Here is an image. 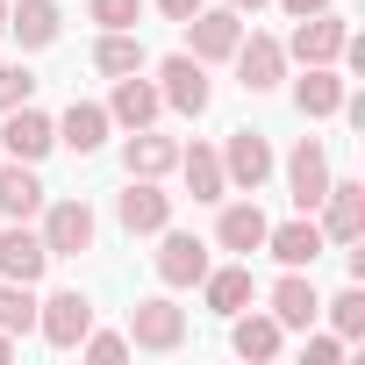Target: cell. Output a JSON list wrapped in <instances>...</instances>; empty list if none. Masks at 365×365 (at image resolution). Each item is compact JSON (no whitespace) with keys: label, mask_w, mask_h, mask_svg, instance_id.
Instances as JSON below:
<instances>
[{"label":"cell","mask_w":365,"mask_h":365,"mask_svg":"<svg viewBox=\"0 0 365 365\" xmlns=\"http://www.w3.org/2000/svg\"><path fill=\"white\" fill-rule=\"evenodd\" d=\"M86 329H93V301H86L79 287H58L51 301H36V336H43L51 351H79Z\"/></svg>","instance_id":"cell-1"},{"label":"cell","mask_w":365,"mask_h":365,"mask_svg":"<svg viewBox=\"0 0 365 365\" xmlns=\"http://www.w3.org/2000/svg\"><path fill=\"white\" fill-rule=\"evenodd\" d=\"M179 29H187V58H201V65H222L244 43V15L237 8H201V15L179 22Z\"/></svg>","instance_id":"cell-2"},{"label":"cell","mask_w":365,"mask_h":365,"mask_svg":"<svg viewBox=\"0 0 365 365\" xmlns=\"http://www.w3.org/2000/svg\"><path fill=\"white\" fill-rule=\"evenodd\" d=\"M158 101H165V108H179V115H201V108L215 101L208 65H201V58H187V51H172V58L158 65Z\"/></svg>","instance_id":"cell-3"},{"label":"cell","mask_w":365,"mask_h":365,"mask_svg":"<svg viewBox=\"0 0 365 365\" xmlns=\"http://www.w3.org/2000/svg\"><path fill=\"white\" fill-rule=\"evenodd\" d=\"M129 344L136 351H179V344H187V308H172L165 294L136 301L129 308Z\"/></svg>","instance_id":"cell-4"},{"label":"cell","mask_w":365,"mask_h":365,"mask_svg":"<svg viewBox=\"0 0 365 365\" xmlns=\"http://www.w3.org/2000/svg\"><path fill=\"white\" fill-rule=\"evenodd\" d=\"M315 208H322V237L329 244H365V187L358 179H329V194Z\"/></svg>","instance_id":"cell-5"},{"label":"cell","mask_w":365,"mask_h":365,"mask_svg":"<svg viewBox=\"0 0 365 365\" xmlns=\"http://www.w3.org/2000/svg\"><path fill=\"white\" fill-rule=\"evenodd\" d=\"M344 43H351V22L322 8V15H301V29H294L287 58H301V65H336V58H344Z\"/></svg>","instance_id":"cell-6"},{"label":"cell","mask_w":365,"mask_h":365,"mask_svg":"<svg viewBox=\"0 0 365 365\" xmlns=\"http://www.w3.org/2000/svg\"><path fill=\"white\" fill-rule=\"evenodd\" d=\"M43 251H51V258L93 251V208H86V201H51V208H43Z\"/></svg>","instance_id":"cell-7"},{"label":"cell","mask_w":365,"mask_h":365,"mask_svg":"<svg viewBox=\"0 0 365 365\" xmlns=\"http://www.w3.org/2000/svg\"><path fill=\"white\" fill-rule=\"evenodd\" d=\"M222 179H230V187H244V194H258L265 179H272V143H265L258 129H230V150H222Z\"/></svg>","instance_id":"cell-8"},{"label":"cell","mask_w":365,"mask_h":365,"mask_svg":"<svg viewBox=\"0 0 365 365\" xmlns=\"http://www.w3.org/2000/svg\"><path fill=\"white\" fill-rule=\"evenodd\" d=\"M51 143H58V122H51V115H36L29 101L8 108V122H0V150H8V158L36 165V158H51Z\"/></svg>","instance_id":"cell-9"},{"label":"cell","mask_w":365,"mask_h":365,"mask_svg":"<svg viewBox=\"0 0 365 365\" xmlns=\"http://www.w3.org/2000/svg\"><path fill=\"white\" fill-rule=\"evenodd\" d=\"M158 279H165V287H201V279H208V244L165 222V244H158Z\"/></svg>","instance_id":"cell-10"},{"label":"cell","mask_w":365,"mask_h":365,"mask_svg":"<svg viewBox=\"0 0 365 365\" xmlns=\"http://www.w3.org/2000/svg\"><path fill=\"white\" fill-rule=\"evenodd\" d=\"M115 215H122L129 237H158V230L172 222V194L158 187V179H129V194L115 201Z\"/></svg>","instance_id":"cell-11"},{"label":"cell","mask_w":365,"mask_h":365,"mask_svg":"<svg viewBox=\"0 0 365 365\" xmlns=\"http://www.w3.org/2000/svg\"><path fill=\"white\" fill-rule=\"evenodd\" d=\"M287 187H294V208H301V215H315V201L329 194V158H322L315 136L294 143V158H287Z\"/></svg>","instance_id":"cell-12"},{"label":"cell","mask_w":365,"mask_h":365,"mask_svg":"<svg viewBox=\"0 0 365 365\" xmlns=\"http://www.w3.org/2000/svg\"><path fill=\"white\" fill-rule=\"evenodd\" d=\"M230 58H237V79H244L251 93H272V86L287 79V43H272V36H244Z\"/></svg>","instance_id":"cell-13"},{"label":"cell","mask_w":365,"mask_h":365,"mask_svg":"<svg viewBox=\"0 0 365 365\" xmlns=\"http://www.w3.org/2000/svg\"><path fill=\"white\" fill-rule=\"evenodd\" d=\"M322 244H329V237H322V222H315V215H294V222L265 230V251H272L279 265H294V272H308V265L322 258Z\"/></svg>","instance_id":"cell-14"},{"label":"cell","mask_w":365,"mask_h":365,"mask_svg":"<svg viewBox=\"0 0 365 365\" xmlns=\"http://www.w3.org/2000/svg\"><path fill=\"white\" fill-rule=\"evenodd\" d=\"M265 230H272V222H265V208H258V201H230V208H222V222H215V244H222V251H237V258H251V251H265Z\"/></svg>","instance_id":"cell-15"},{"label":"cell","mask_w":365,"mask_h":365,"mask_svg":"<svg viewBox=\"0 0 365 365\" xmlns=\"http://www.w3.org/2000/svg\"><path fill=\"white\" fill-rule=\"evenodd\" d=\"M43 265H51V251H43V237L36 230H8V237H0V279H22V287H36L43 279Z\"/></svg>","instance_id":"cell-16"},{"label":"cell","mask_w":365,"mask_h":365,"mask_svg":"<svg viewBox=\"0 0 365 365\" xmlns=\"http://www.w3.org/2000/svg\"><path fill=\"white\" fill-rule=\"evenodd\" d=\"M344 93H351V86L336 79V65H308V72L294 79V108H301L308 122H322V115H336V108H344Z\"/></svg>","instance_id":"cell-17"},{"label":"cell","mask_w":365,"mask_h":365,"mask_svg":"<svg viewBox=\"0 0 365 365\" xmlns=\"http://www.w3.org/2000/svg\"><path fill=\"white\" fill-rule=\"evenodd\" d=\"M158 108H165V101H158V86H150V79H136V72H122V79H115V101H108V122H122V129H150V122H158Z\"/></svg>","instance_id":"cell-18"},{"label":"cell","mask_w":365,"mask_h":365,"mask_svg":"<svg viewBox=\"0 0 365 365\" xmlns=\"http://www.w3.org/2000/svg\"><path fill=\"white\" fill-rule=\"evenodd\" d=\"M122 165H129V179H165V172L179 165V143H172V136H158V129H129Z\"/></svg>","instance_id":"cell-19"},{"label":"cell","mask_w":365,"mask_h":365,"mask_svg":"<svg viewBox=\"0 0 365 365\" xmlns=\"http://www.w3.org/2000/svg\"><path fill=\"white\" fill-rule=\"evenodd\" d=\"M315 315H322V294H315V279H301V272L287 265V279L272 287V322H279V329H308Z\"/></svg>","instance_id":"cell-20"},{"label":"cell","mask_w":365,"mask_h":365,"mask_svg":"<svg viewBox=\"0 0 365 365\" xmlns=\"http://www.w3.org/2000/svg\"><path fill=\"white\" fill-rule=\"evenodd\" d=\"M0 215H15V222H29V215H43V179H36V165H0Z\"/></svg>","instance_id":"cell-21"},{"label":"cell","mask_w":365,"mask_h":365,"mask_svg":"<svg viewBox=\"0 0 365 365\" xmlns=\"http://www.w3.org/2000/svg\"><path fill=\"white\" fill-rule=\"evenodd\" d=\"M58 143L79 150V158H93V150L108 143V108H101V101H72L65 122H58Z\"/></svg>","instance_id":"cell-22"},{"label":"cell","mask_w":365,"mask_h":365,"mask_svg":"<svg viewBox=\"0 0 365 365\" xmlns=\"http://www.w3.org/2000/svg\"><path fill=\"white\" fill-rule=\"evenodd\" d=\"M8 29L22 51H51L58 43V0H15L8 8Z\"/></svg>","instance_id":"cell-23"},{"label":"cell","mask_w":365,"mask_h":365,"mask_svg":"<svg viewBox=\"0 0 365 365\" xmlns=\"http://www.w3.org/2000/svg\"><path fill=\"white\" fill-rule=\"evenodd\" d=\"M179 172H187V194H194V201H222V194H230V179H222V150H208V143L179 150Z\"/></svg>","instance_id":"cell-24"},{"label":"cell","mask_w":365,"mask_h":365,"mask_svg":"<svg viewBox=\"0 0 365 365\" xmlns=\"http://www.w3.org/2000/svg\"><path fill=\"white\" fill-rule=\"evenodd\" d=\"M201 294H208V308H215V315H237V308H251V294H258V287H251V265H222V272L208 265Z\"/></svg>","instance_id":"cell-25"},{"label":"cell","mask_w":365,"mask_h":365,"mask_svg":"<svg viewBox=\"0 0 365 365\" xmlns=\"http://www.w3.org/2000/svg\"><path fill=\"white\" fill-rule=\"evenodd\" d=\"M230 322H237V329H230L237 358H251V365H258V358H279V336H287V329H279L272 315H244V308H237Z\"/></svg>","instance_id":"cell-26"},{"label":"cell","mask_w":365,"mask_h":365,"mask_svg":"<svg viewBox=\"0 0 365 365\" xmlns=\"http://www.w3.org/2000/svg\"><path fill=\"white\" fill-rule=\"evenodd\" d=\"M93 65H101L108 79H122V72H143V43H136V29H108V36L93 43Z\"/></svg>","instance_id":"cell-27"},{"label":"cell","mask_w":365,"mask_h":365,"mask_svg":"<svg viewBox=\"0 0 365 365\" xmlns=\"http://www.w3.org/2000/svg\"><path fill=\"white\" fill-rule=\"evenodd\" d=\"M0 329H8V336H29L36 329V301H29L22 279H0Z\"/></svg>","instance_id":"cell-28"},{"label":"cell","mask_w":365,"mask_h":365,"mask_svg":"<svg viewBox=\"0 0 365 365\" xmlns=\"http://www.w3.org/2000/svg\"><path fill=\"white\" fill-rule=\"evenodd\" d=\"M329 308V322H336V336L351 344V336H365V287H344L336 301H322Z\"/></svg>","instance_id":"cell-29"},{"label":"cell","mask_w":365,"mask_h":365,"mask_svg":"<svg viewBox=\"0 0 365 365\" xmlns=\"http://www.w3.org/2000/svg\"><path fill=\"white\" fill-rule=\"evenodd\" d=\"M29 93H36V72H29V65H0V115L22 108Z\"/></svg>","instance_id":"cell-30"},{"label":"cell","mask_w":365,"mask_h":365,"mask_svg":"<svg viewBox=\"0 0 365 365\" xmlns=\"http://www.w3.org/2000/svg\"><path fill=\"white\" fill-rule=\"evenodd\" d=\"M79 351H86L93 365H115V358H129V336H115V329H86Z\"/></svg>","instance_id":"cell-31"},{"label":"cell","mask_w":365,"mask_h":365,"mask_svg":"<svg viewBox=\"0 0 365 365\" xmlns=\"http://www.w3.org/2000/svg\"><path fill=\"white\" fill-rule=\"evenodd\" d=\"M136 15H143V0H93L101 29H136Z\"/></svg>","instance_id":"cell-32"},{"label":"cell","mask_w":365,"mask_h":365,"mask_svg":"<svg viewBox=\"0 0 365 365\" xmlns=\"http://www.w3.org/2000/svg\"><path fill=\"white\" fill-rule=\"evenodd\" d=\"M344 358V336H308V365H336Z\"/></svg>","instance_id":"cell-33"},{"label":"cell","mask_w":365,"mask_h":365,"mask_svg":"<svg viewBox=\"0 0 365 365\" xmlns=\"http://www.w3.org/2000/svg\"><path fill=\"white\" fill-rule=\"evenodd\" d=\"M158 8H165V22H187V15H201V8H208V0H158Z\"/></svg>","instance_id":"cell-34"},{"label":"cell","mask_w":365,"mask_h":365,"mask_svg":"<svg viewBox=\"0 0 365 365\" xmlns=\"http://www.w3.org/2000/svg\"><path fill=\"white\" fill-rule=\"evenodd\" d=\"M279 8H287V15L301 22V15H322V8H336V0H279Z\"/></svg>","instance_id":"cell-35"},{"label":"cell","mask_w":365,"mask_h":365,"mask_svg":"<svg viewBox=\"0 0 365 365\" xmlns=\"http://www.w3.org/2000/svg\"><path fill=\"white\" fill-rule=\"evenodd\" d=\"M8 358H15V336H8V329H0V365H8Z\"/></svg>","instance_id":"cell-36"},{"label":"cell","mask_w":365,"mask_h":365,"mask_svg":"<svg viewBox=\"0 0 365 365\" xmlns=\"http://www.w3.org/2000/svg\"><path fill=\"white\" fill-rule=\"evenodd\" d=\"M230 8H237V15H244V8H265V0H230Z\"/></svg>","instance_id":"cell-37"},{"label":"cell","mask_w":365,"mask_h":365,"mask_svg":"<svg viewBox=\"0 0 365 365\" xmlns=\"http://www.w3.org/2000/svg\"><path fill=\"white\" fill-rule=\"evenodd\" d=\"M0 29H8V0H0Z\"/></svg>","instance_id":"cell-38"}]
</instances>
